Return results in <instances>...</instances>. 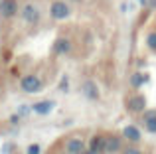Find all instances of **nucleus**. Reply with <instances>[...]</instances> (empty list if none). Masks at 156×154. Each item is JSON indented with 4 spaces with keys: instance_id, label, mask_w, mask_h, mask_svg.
<instances>
[{
    "instance_id": "obj_1",
    "label": "nucleus",
    "mask_w": 156,
    "mask_h": 154,
    "mask_svg": "<svg viewBox=\"0 0 156 154\" xmlns=\"http://www.w3.org/2000/svg\"><path fill=\"white\" fill-rule=\"evenodd\" d=\"M126 109H129L130 113H142V111H146V97L140 95V93L130 95L129 99H126Z\"/></svg>"
},
{
    "instance_id": "obj_2",
    "label": "nucleus",
    "mask_w": 156,
    "mask_h": 154,
    "mask_svg": "<svg viewBox=\"0 0 156 154\" xmlns=\"http://www.w3.org/2000/svg\"><path fill=\"white\" fill-rule=\"evenodd\" d=\"M105 152L107 154H117V152H121L122 148V138L119 135H107L105 136Z\"/></svg>"
},
{
    "instance_id": "obj_3",
    "label": "nucleus",
    "mask_w": 156,
    "mask_h": 154,
    "mask_svg": "<svg viewBox=\"0 0 156 154\" xmlns=\"http://www.w3.org/2000/svg\"><path fill=\"white\" fill-rule=\"evenodd\" d=\"M20 87H22V91H26V93H38L40 89H42V81H40L36 75H26V77H22V81H20Z\"/></svg>"
},
{
    "instance_id": "obj_4",
    "label": "nucleus",
    "mask_w": 156,
    "mask_h": 154,
    "mask_svg": "<svg viewBox=\"0 0 156 154\" xmlns=\"http://www.w3.org/2000/svg\"><path fill=\"white\" fill-rule=\"evenodd\" d=\"M50 12H51V18L53 20H65L69 16V6L65 2H61V0H57V2L51 4Z\"/></svg>"
},
{
    "instance_id": "obj_5",
    "label": "nucleus",
    "mask_w": 156,
    "mask_h": 154,
    "mask_svg": "<svg viewBox=\"0 0 156 154\" xmlns=\"http://www.w3.org/2000/svg\"><path fill=\"white\" fill-rule=\"evenodd\" d=\"M81 89H83V95L87 97L89 101H99L101 93H99V87H97V83H95V81H91V79L83 81Z\"/></svg>"
},
{
    "instance_id": "obj_6",
    "label": "nucleus",
    "mask_w": 156,
    "mask_h": 154,
    "mask_svg": "<svg viewBox=\"0 0 156 154\" xmlns=\"http://www.w3.org/2000/svg\"><path fill=\"white\" fill-rule=\"evenodd\" d=\"M122 138L129 140V142H140L142 132H140V128H138L136 124H126V127L122 128Z\"/></svg>"
},
{
    "instance_id": "obj_7",
    "label": "nucleus",
    "mask_w": 156,
    "mask_h": 154,
    "mask_svg": "<svg viewBox=\"0 0 156 154\" xmlns=\"http://www.w3.org/2000/svg\"><path fill=\"white\" fill-rule=\"evenodd\" d=\"M83 150H85V142L79 136H73V138H69L65 142V152L67 154H81Z\"/></svg>"
},
{
    "instance_id": "obj_8",
    "label": "nucleus",
    "mask_w": 156,
    "mask_h": 154,
    "mask_svg": "<svg viewBox=\"0 0 156 154\" xmlns=\"http://www.w3.org/2000/svg\"><path fill=\"white\" fill-rule=\"evenodd\" d=\"M22 18H24V22H28V24H36L40 20V10L34 4H26V6L22 8Z\"/></svg>"
},
{
    "instance_id": "obj_9",
    "label": "nucleus",
    "mask_w": 156,
    "mask_h": 154,
    "mask_svg": "<svg viewBox=\"0 0 156 154\" xmlns=\"http://www.w3.org/2000/svg\"><path fill=\"white\" fill-rule=\"evenodd\" d=\"M0 12H2L4 18H14L16 12H18L16 0H2V2H0Z\"/></svg>"
},
{
    "instance_id": "obj_10",
    "label": "nucleus",
    "mask_w": 156,
    "mask_h": 154,
    "mask_svg": "<svg viewBox=\"0 0 156 154\" xmlns=\"http://www.w3.org/2000/svg\"><path fill=\"white\" fill-rule=\"evenodd\" d=\"M105 135H95L91 136V140H89V150L95 152V154H103L105 152Z\"/></svg>"
},
{
    "instance_id": "obj_11",
    "label": "nucleus",
    "mask_w": 156,
    "mask_h": 154,
    "mask_svg": "<svg viewBox=\"0 0 156 154\" xmlns=\"http://www.w3.org/2000/svg\"><path fill=\"white\" fill-rule=\"evenodd\" d=\"M144 121V128L150 132V135H156V109L152 111H146V115L142 117Z\"/></svg>"
},
{
    "instance_id": "obj_12",
    "label": "nucleus",
    "mask_w": 156,
    "mask_h": 154,
    "mask_svg": "<svg viewBox=\"0 0 156 154\" xmlns=\"http://www.w3.org/2000/svg\"><path fill=\"white\" fill-rule=\"evenodd\" d=\"M53 109V101H38V103L32 105V111L36 115H50Z\"/></svg>"
},
{
    "instance_id": "obj_13",
    "label": "nucleus",
    "mask_w": 156,
    "mask_h": 154,
    "mask_svg": "<svg viewBox=\"0 0 156 154\" xmlns=\"http://www.w3.org/2000/svg\"><path fill=\"white\" fill-rule=\"evenodd\" d=\"M53 51H55L57 55L69 54V51H71V42H69V40H65V38H59L55 44H53Z\"/></svg>"
},
{
    "instance_id": "obj_14",
    "label": "nucleus",
    "mask_w": 156,
    "mask_h": 154,
    "mask_svg": "<svg viewBox=\"0 0 156 154\" xmlns=\"http://www.w3.org/2000/svg\"><path fill=\"white\" fill-rule=\"evenodd\" d=\"M148 81H150V75H148V73H140V71H136V73L130 75V85H133L134 89L142 87V85L148 83Z\"/></svg>"
},
{
    "instance_id": "obj_15",
    "label": "nucleus",
    "mask_w": 156,
    "mask_h": 154,
    "mask_svg": "<svg viewBox=\"0 0 156 154\" xmlns=\"http://www.w3.org/2000/svg\"><path fill=\"white\" fill-rule=\"evenodd\" d=\"M146 46H148V50H152L156 54V30L148 32V36H146Z\"/></svg>"
},
{
    "instance_id": "obj_16",
    "label": "nucleus",
    "mask_w": 156,
    "mask_h": 154,
    "mask_svg": "<svg viewBox=\"0 0 156 154\" xmlns=\"http://www.w3.org/2000/svg\"><path fill=\"white\" fill-rule=\"evenodd\" d=\"M121 154H144V152H142L138 146H126V148L121 150Z\"/></svg>"
},
{
    "instance_id": "obj_17",
    "label": "nucleus",
    "mask_w": 156,
    "mask_h": 154,
    "mask_svg": "<svg viewBox=\"0 0 156 154\" xmlns=\"http://www.w3.org/2000/svg\"><path fill=\"white\" fill-rule=\"evenodd\" d=\"M40 152H42V146H40V144H30L28 150H26V154H40Z\"/></svg>"
},
{
    "instance_id": "obj_18",
    "label": "nucleus",
    "mask_w": 156,
    "mask_h": 154,
    "mask_svg": "<svg viewBox=\"0 0 156 154\" xmlns=\"http://www.w3.org/2000/svg\"><path fill=\"white\" fill-rule=\"evenodd\" d=\"M81 154H95V152H91V150H89V148H85V150L81 152Z\"/></svg>"
},
{
    "instance_id": "obj_19",
    "label": "nucleus",
    "mask_w": 156,
    "mask_h": 154,
    "mask_svg": "<svg viewBox=\"0 0 156 154\" xmlns=\"http://www.w3.org/2000/svg\"><path fill=\"white\" fill-rule=\"evenodd\" d=\"M150 6H154V8H156V0H150Z\"/></svg>"
},
{
    "instance_id": "obj_20",
    "label": "nucleus",
    "mask_w": 156,
    "mask_h": 154,
    "mask_svg": "<svg viewBox=\"0 0 156 154\" xmlns=\"http://www.w3.org/2000/svg\"><path fill=\"white\" fill-rule=\"evenodd\" d=\"M138 4H146V0H138Z\"/></svg>"
}]
</instances>
